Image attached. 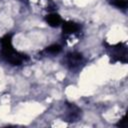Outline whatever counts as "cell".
I'll return each instance as SVG.
<instances>
[{
  "mask_svg": "<svg viewBox=\"0 0 128 128\" xmlns=\"http://www.w3.org/2000/svg\"><path fill=\"white\" fill-rule=\"evenodd\" d=\"M83 62V56L79 52H70L66 55V63L71 69H75Z\"/></svg>",
  "mask_w": 128,
  "mask_h": 128,
  "instance_id": "3957f363",
  "label": "cell"
},
{
  "mask_svg": "<svg viewBox=\"0 0 128 128\" xmlns=\"http://www.w3.org/2000/svg\"><path fill=\"white\" fill-rule=\"evenodd\" d=\"M46 23L51 27H58L60 24H62V18L57 13H50L45 17Z\"/></svg>",
  "mask_w": 128,
  "mask_h": 128,
  "instance_id": "5b68a950",
  "label": "cell"
},
{
  "mask_svg": "<svg viewBox=\"0 0 128 128\" xmlns=\"http://www.w3.org/2000/svg\"><path fill=\"white\" fill-rule=\"evenodd\" d=\"M80 116V109L75 106L74 104L68 105V112H67V118L68 121H75Z\"/></svg>",
  "mask_w": 128,
  "mask_h": 128,
  "instance_id": "8992f818",
  "label": "cell"
},
{
  "mask_svg": "<svg viewBox=\"0 0 128 128\" xmlns=\"http://www.w3.org/2000/svg\"><path fill=\"white\" fill-rule=\"evenodd\" d=\"M62 31L64 34H75L80 31V25L73 21L62 22Z\"/></svg>",
  "mask_w": 128,
  "mask_h": 128,
  "instance_id": "277c9868",
  "label": "cell"
},
{
  "mask_svg": "<svg viewBox=\"0 0 128 128\" xmlns=\"http://www.w3.org/2000/svg\"><path fill=\"white\" fill-rule=\"evenodd\" d=\"M1 50H0V58L5 62L9 63L13 66H19L26 60L28 57L18 51H16L12 46V35L6 34L0 40Z\"/></svg>",
  "mask_w": 128,
  "mask_h": 128,
  "instance_id": "6da1fadb",
  "label": "cell"
},
{
  "mask_svg": "<svg viewBox=\"0 0 128 128\" xmlns=\"http://www.w3.org/2000/svg\"><path fill=\"white\" fill-rule=\"evenodd\" d=\"M61 50H62V47L59 44H53V45L48 46L45 49V52L49 54H58L61 52Z\"/></svg>",
  "mask_w": 128,
  "mask_h": 128,
  "instance_id": "52a82bcc",
  "label": "cell"
},
{
  "mask_svg": "<svg viewBox=\"0 0 128 128\" xmlns=\"http://www.w3.org/2000/svg\"><path fill=\"white\" fill-rule=\"evenodd\" d=\"M110 3H111V5H113L117 8H121V9H124L127 6V1L126 0H111Z\"/></svg>",
  "mask_w": 128,
  "mask_h": 128,
  "instance_id": "ba28073f",
  "label": "cell"
},
{
  "mask_svg": "<svg viewBox=\"0 0 128 128\" xmlns=\"http://www.w3.org/2000/svg\"><path fill=\"white\" fill-rule=\"evenodd\" d=\"M110 56L113 58L114 61H120L122 63L127 62V48L124 44L120 43L115 46L111 47V54Z\"/></svg>",
  "mask_w": 128,
  "mask_h": 128,
  "instance_id": "7a4b0ae2",
  "label": "cell"
},
{
  "mask_svg": "<svg viewBox=\"0 0 128 128\" xmlns=\"http://www.w3.org/2000/svg\"><path fill=\"white\" fill-rule=\"evenodd\" d=\"M126 124H127V120H126V117L123 116V118L117 123V126L118 127H126Z\"/></svg>",
  "mask_w": 128,
  "mask_h": 128,
  "instance_id": "9c48e42d",
  "label": "cell"
}]
</instances>
